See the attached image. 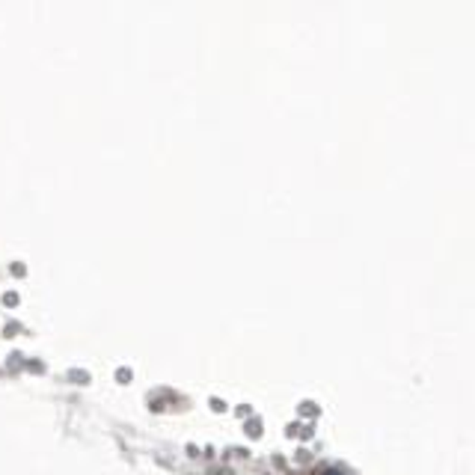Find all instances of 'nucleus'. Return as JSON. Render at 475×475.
Instances as JSON below:
<instances>
[]
</instances>
